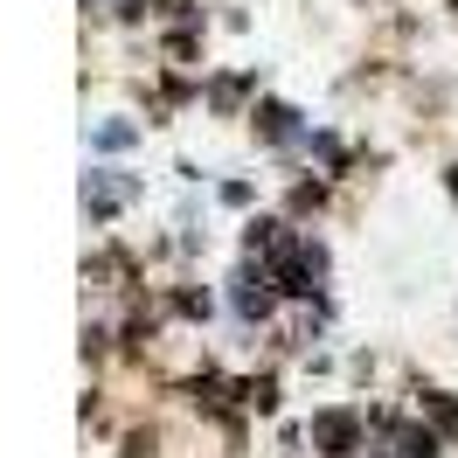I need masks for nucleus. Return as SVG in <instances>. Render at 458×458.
Listing matches in <instances>:
<instances>
[{
    "mask_svg": "<svg viewBox=\"0 0 458 458\" xmlns=\"http://www.w3.org/2000/svg\"><path fill=\"white\" fill-rule=\"evenodd\" d=\"M313 437L327 445V458H347V445H354V417H319Z\"/></svg>",
    "mask_w": 458,
    "mask_h": 458,
    "instance_id": "nucleus-1",
    "label": "nucleus"
}]
</instances>
